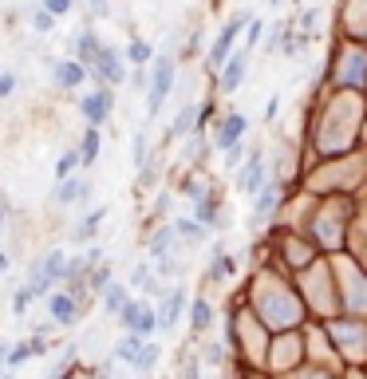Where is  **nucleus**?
Here are the masks:
<instances>
[{"label":"nucleus","mask_w":367,"mask_h":379,"mask_svg":"<svg viewBox=\"0 0 367 379\" xmlns=\"http://www.w3.org/2000/svg\"><path fill=\"white\" fill-rule=\"evenodd\" d=\"M51 24H56V16H51V12H44V8L32 12V32H36V36H48Z\"/></svg>","instance_id":"33"},{"label":"nucleus","mask_w":367,"mask_h":379,"mask_svg":"<svg viewBox=\"0 0 367 379\" xmlns=\"http://www.w3.org/2000/svg\"><path fill=\"white\" fill-rule=\"evenodd\" d=\"M166 213H170V194L162 190V194H158V201H154V218H166Z\"/></svg>","instance_id":"43"},{"label":"nucleus","mask_w":367,"mask_h":379,"mask_svg":"<svg viewBox=\"0 0 367 379\" xmlns=\"http://www.w3.org/2000/svg\"><path fill=\"white\" fill-rule=\"evenodd\" d=\"M80 111H83V119H87V127L103 130V127H107V119H111V111H115V91L99 87V91H91V95H83Z\"/></svg>","instance_id":"5"},{"label":"nucleus","mask_w":367,"mask_h":379,"mask_svg":"<svg viewBox=\"0 0 367 379\" xmlns=\"http://www.w3.org/2000/svg\"><path fill=\"white\" fill-rule=\"evenodd\" d=\"M245 40H249V48H253V44H261V32H265V20H257V16H253V20L245 24Z\"/></svg>","instance_id":"38"},{"label":"nucleus","mask_w":367,"mask_h":379,"mask_svg":"<svg viewBox=\"0 0 367 379\" xmlns=\"http://www.w3.org/2000/svg\"><path fill=\"white\" fill-rule=\"evenodd\" d=\"M75 166H80V150H63L60 159H56V182L71 178V174H75Z\"/></svg>","instance_id":"29"},{"label":"nucleus","mask_w":367,"mask_h":379,"mask_svg":"<svg viewBox=\"0 0 367 379\" xmlns=\"http://www.w3.org/2000/svg\"><path fill=\"white\" fill-rule=\"evenodd\" d=\"M28 304H32V297H28V289H20L16 297H12V312L24 320V312H28Z\"/></svg>","instance_id":"39"},{"label":"nucleus","mask_w":367,"mask_h":379,"mask_svg":"<svg viewBox=\"0 0 367 379\" xmlns=\"http://www.w3.org/2000/svg\"><path fill=\"white\" fill-rule=\"evenodd\" d=\"M182 379H198V359H194V356L182 359Z\"/></svg>","instance_id":"42"},{"label":"nucleus","mask_w":367,"mask_h":379,"mask_svg":"<svg viewBox=\"0 0 367 379\" xmlns=\"http://www.w3.org/2000/svg\"><path fill=\"white\" fill-rule=\"evenodd\" d=\"M280 194H285V190H280V182H277V178H268L265 186L253 194V218H249V221H253V225H261V221H265L268 213L280 206Z\"/></svg>","instance_id":"10"},{"label":"nucleus","mask_w":367,"mask_h":379,"mask_svg":"<svg viewBox=\"0 0 367 379\" xmlns=\"http://www.w3.org/2000/svg\"><path fill=\"white\" fill-rule=\"evenodd\" d=\"M51 285H56V280H51L48 273L40 269V261H36V265L28 269V285H24V289H28V297H32V300H36V297H48Z\"/></svg>","instance_id":"21"},{"label":"nucleus","mask_w":367,"mask_h":379,"mask_svg":"<svg viewBox=\"0 0 367 379\" xmlns=\"http://www.w3.org/2000/svg\"><path fill=\"white\" fill-rule=\"evenodd\" d=\"M245 127H249V119L241 115V111H229L225 119H218L213 123V150H229V147H237L241 142V135H245Z\"/></svg>","instance_id":"7"},{"label":"nucleus","mask_w":367,"mask_h":379,"mask_svg":"<svg viewBox=\"0 0 367 379\" xmlns=\"http://www.w3.org/2000/svg\"><path fill=\"white\" fill-rule=\"evenodd\" d=\"M245 24H249V12H233V16H229V20H225V28H221L218 36H213V44H209V51H206V71H213V75H218V71H221V63H225L229 56H233L237 32L245 28Z\"/></svg>","instance_id":"2"},{"label":"nucleus","mask_w":367,"mask_h":379,"mask_svg":"<svg viewBox=\"0 0 367 379\" xmlns=\"http://www.w3.org/2000/svg\"><path fill=\"white\" fill-rule=\"evenodd\" d=\"M135 91H147V68H135Z\"/></svg>","instance_id":"45"},{"label":"nucleus","mask_w":367,"mask_h":379,"mask_svg":"<svg viewBox=\"0 0 367 379\" xmlns=\"http://www.w3.org/2000/svg\"><path fill=\"white\" fill-rule=\"evenodd\" d=\"M4 218H8V210H4V206H0V230H4Z\"/></svg>","instance_id":"48"},{"label":"nucleus","mask_w":367,"mask_h":379,"mask_svg":"<svg viewBox=\"0 0 367 379\" xmlns=\"http://www.w3.org/2000/svg\"><path fill=\"white\" fill-rule=\"evenodd\" d=\"M158 356H162V348H158V344H147V340H142V352H139V364H135V368H139V371L158 368Z\"/></svg>","instance_id":"31"},{"label":"nucleus","mask_w":367,"mask_h":379,"mask_svg":"<svg viewBox=\"0 0 367 379\" xmlns=\"http://www.w3.org/2000/svg\"><path fill=\"white\" fill-rule=\"evenodd\" d=\"M139 352H142V336L127 332V336H123L119 344H115V352H111V356L119 359V364H130V368H135V364H139Z\"/></svg>","instance_id":"20"},{"label":"nucleus","mask_w":367,"mask_h":379,"mask_svg":"<svg viewBox=\"0 0 367 379\" xmlns=\"http://www.w3.org/2000/svg\"><path fill=\"white\" fill-rule=\"evenodd\" d=\"M127 300H130L127 297V285H115V280H111L107 289H103V309H107V316H119Z\"/></svg>","instance_id":"23"},{"label":"nucleus","mask_w":367,"mask_h":379,"mask_svg":"<svg viewBox=\"0 0 367 379\" xmlns=\"http://www.w3.org/2000/svg\"><path fill=\"white\" fill-rule=\"evenodd\" d=\"M229 273H233V261L225 257V253H213V261H209V280H218V277H229Z\"/></svg>","instance_id":"32"},{"label":"nucleus","mask_w":367,"mask_h":379,"mask_svg":"<svg viewBox=\"0 0 367 379\" xmlns=\"http://www.w3.org/2000/svg\"><path fill=\"white\" fill-rule=\"evenodd\" d=\"M194 127H198V103L189 99V103H182V107H178V115H174V127L166 130V142L194 135Z\"/></svg>","instance_id":"15"},{"label":"nucleus","mask_w":367,"mask_h":379,"mask_svg":"<svg viewBox=\"0 0 367 379\" xmlns=\"http://www.w3.org/2000/svg\"><path fill=\"white\" fill-rule=\"evenodd\" d=\"M71 51H75V60H80L83 68H91L95 51H99V36H95L91 28H80L75 32V40H71Z\"/></svg>","instance_id":"16"},{"label":"nucleus","mask_w":367,"mask_h":379,"mask_svg":"<svg viewBox=\"0 0 367 379\" xmlns=\"http://www.w3.org/2000/svg\"><path fill=\"white\" fill-rule=\"evenodd\" d=\"M174 233H178V241H189V245H201L209 237V230L198 218H174Z\"/></svg>","instance_id":"19"},{"label":"nucleus","mask_w":367,"mask_h":379,"mask_svg":"<svg viewBox=\"0 0 367 379\" xmlns=\"http://www.w3.org/2000/svg\"><path fill=\"white\" fill-rule=\"evenodd\" d=\"M174 80H178V63H174L170 51H162L158 63H154V71L147 75V119H154V115L166 107L170 91H174Z\"/></svg>","instance_id":"1"},{"label":"nucleus","mask_w":367,"mask_h":379,"mask_svg":"<svg viewBox=\"0 0 367 379\" xmlns=\"http://www.w3.org/2000/svg\"><path fill=\"white\" fill-rule=\"evenodd\" d=\"M150 159H154L150 154V135H147V127H139L135 130V142H130V162H135V170H142Z\"/></svg>","instance_id":"22"},{"label":"nucleus","mask_w":367,"mask_h":379,"mask_svg":"<svg viewBox=\"0 0 367 379\" xmlns=\"http://www.w3.org/2000/svg\"><path fill=\"white\" fill-rule=\"evenodd\" d=\"M0 273H8V253L0 249Z\"/></svg>","instance_id":"47"},{"label":"nucleus","mask_w":367,"mask_h":379,"mask_svg":"<svg viewBox=\"0 0 367 379\" xmlns=\"http://www.w3.org/2000/svg\"><path fill=\"white\" fill-rule=\"evenodd\" d=\"M40 269L48 273L51 280H63V269H68V253H63V249H48V253L40 257Z\"/></svg>","instance_id":"25"},{"label":"nucleus","mask_w":367,"mask_h":379,"mask_svg":"<svg viewBox=\"0 0 367 379\" xmlns=\"http://www.w3.org/2000/svg\"><path fill=\"white\" fill-rule=\"evenodd\" d=\"M8 352H12V344H8V340H0V368L8 364Z\"/></svg>","instance_id":"46"},{"label":"nucleus","mask_w":367,"mask_h":379,"mask_svg":"<svg viewBox=\"0 0 367 379\" xmlns=\"http://www.w3.org/2000/svg\"><path fill=\"white\" fill-rule=\"evenodd\" d=\"M99 147H103V135L99 127H87L83 130V139H80V166H95V159H99Z\"/></svg>","instance_id":"18"},{"label":"nucleus","mask_w":367,"mask_h":379,"mask_svg":"<svg viewBox=\"0 0 367 379\" xmlns=\"http://www.w3.org/2000/svg\"><path fill=\"white\" fill-rule=\"evenodd\" d=\"M40 8L51 12V16H68V12L75 8V0H40Z\"/></svg>","instance_id":"37"},{"label":"nucleus","mask_w":367,"mask_h":379,"mask_svg":"<svg viewBox=\"0 0 367 379\" xmlns=\"http://www.w3.org/2000/svg\"><path fill=\"white\" fill-rule=\"evenodd\" d=\"M83 261H87V269H95V265L103 261V245H87V257Z\"/></svg>","instance_id":"44"},{"label":"nucleus","mask_w":367,"mask_h":379,"mask_svg":"<svg viewBox=\"0 0 367 379\" xmlns=\"http://www.w3.org/2000/svg\"><path fill=\"white\" fill-rule=\"evenodd\" d=\"M87 8L95 12L99 20H107V16H111V0H87Z\"/></svg>","instance_id":"40"},{"label":"nucleus","mask_w":367,"mask_h":379,"mask_svg":"<svg viewBox=\"0 0 367 379\" xmlns=\"http://www.w3.org/2000/svg\"><path fill=\"white\" fill-rule=\"evenodd\" d=\"M16 71H0V103L4 99H12V95H16Z\"/></svg>","instance_id":"36"},{"label":"nucleus","mask_w":367,"mask_h":379,"mask_svg":"<svg viewBox=\"0 0 367 379\" xmlns=\"http://www.w3.org/2000/svg\"><path fill=\"white\" fill-rule=\"evenodd\" d=\"M87 198H91V182L87 178H75V174H71V178H63L60 190L51 194V201H56V206H80V201H87Z\"/></svg>","instance_id":"12"},{"label":"nucleus","mask_w":367,"mask_h":379,"mask_svg":"<svg viewBox=\"0 0 367 379\" xmlns=\"http://www.w3.org/2000/svg\"><path fill=\"white\" fill-rule=\"evenodd\" d=\"M32 356H48V344H44V336H28L24 344H16V348L8 352V364H4V368H20L24 359H32Z\"/></svg>","instance_id":"17"},{"label":"nucleus","mask_w":367,"mask_h":379,"mask_svg":"<svg viewBox=\"0 0 367 379\" xmlns=\"http://www.w3.org/2000/svg\"><path fill=\"white\" fill-rule=\"evenodd\" d=\"M280 4H285V0H268V8H280Z\"/></svg>","instance_id":"49"},{"label":"nucleus","mask_w":367,"mask_h":379,"mask_svg":"<svg viewBox=\"0 0 367 379\" xmlns=\"http://www.w3.org/2000/svg\"><path fill=\"white\" fill-rule=\"evenodd\" d=\"M48 68H51V75H56V83L68 87V91H75L83 80H87V68H83L80 60H48Z\"/></svg>","instance_id":"13"},{"label":"nucleus","mask_w":367,"mask_h":379,"mask_svg":"<svg viewBox=\"0 0 367 379\" xmlns=\"http://www.w3.org/2000/svg\"><path fill=\"white\" fill-rule=\"evenodd\" d=\"M91 75L103 83V87H119L123 80H127V63H123V51L111 48V44H99V51H95V60H91Z\"/></svg>","instance_id":"3"},{"label":"nucleus","mask_w":367,"mask_h":379,"mask_svg":"<svg viewBox=\"0 0 367 379\" xmlns=\"http://www.w3.org/2000/svg\"><path fill=\"white\" fill-rule=\"evenodd\" d=\"M174 245H178V233H174V221H166V225H158V230L150 233L147 253L154 261H166V257H174Z\"/></svg>","instance_id":"14"},{"label":"nucleus","mask_w":367,"mask_h":379,"mask_svg":"<svg viewBox=\"0 0 367 379\" xmlns=\"http://www.w3.org/2000/svg\"><path fill=\"white\" fill-rule=\"evenodd\" d=\"M111 273H115V269H111L107 261H99V265L91 269V277H87V289H91V292H103V289L111 285Z\"/></svg>","instance_id":"30"},{"label":"nucleus","mask_w":367,"mask_h":379,"mask_svg":"<svg viewBox=\"0 0 367 379\" xmlns=\"http://www.w3.org/2000/svg\"><path fill=\"white\" fill-rule=\"evenodd\" d=\"M103 218H107V206H95V210L87 213V218L80 221V230H75V241H91L95 233H99V225H103Z\"/></svg>","instance_id":"24"},{"label":"nucleus","mask_w":367,"mask_h":379,"mask_svg":"<svg viewBox=\"0 0 367 379\" xmlns=\"http://www.w3.org/2000/svg\"><path fill=\"white\" fill-rule=\"evenodd\" d=\"M48 316H51V324L71 328L80 320V300L71 297V292H48Z\"/></svg>","instance_id":"9"},{"label":"nucleus","mask_w":367,"mask_h":379,"mask_svg":"<svg viewBox=\"0 0 367 379\" xmlns=\"http://www.w3.org/2000/svg\"><path fill=\"white\" fill-rule=\"evenodd\" d=\"M130 285H135V289H142V292H158V297L166 292V289L158 285V277L150 273V265H139V269L130 273Z\"/></svg>","instance_id":"28"},{"label":"nucleus","mask_w":367,"mask_h":379,"mask_svg":"<svg viewBox=\"0 0 367 379\" xmlns=\"http://www.w3.org/2000/svg\"><path fill=\"white\" fill-rule=\"evenodd\" d=\"M119 320H123V328L135 332V336H142V340H147L150 332H158V316H154V309H150L147 300H127L123 312H119Z\"/></svg>","instance_id":"4"},{"label":"nucleus","mask_w":367,"mask_h":379,"mask_svg":"<svg viewBox=\"0 0 367 379\" xmlns=\"http://www.w3.org/2000/svg\"><path fill=\"white\" fill-rule=\"evenodd\" d=\"M209 324H213V309H209V300H194V304H189V328L194 332H206Z\"/></svg>","instance_id":"26"},{"label":"nucleus","mask_w":367,"mask_h":379,"mask_svg":"<svg viewBox=\"0 0 367 379\" xmlns=\"http://www.w3.org/2000/svg\"><path fill=\"white\" fill-rule=\"evenodd\" d=\"M245 75H249V56H245V51H233V56L221 63V71H218V91H221V95H233V91L245 83Z\"/></svg>","instance_id":"8"},{"label":"nucleus","mask_w":367,"mask_h":379,"mask_svg":"<svg viewBox=\"0 0 367 379\" xmlns=\"http://www.w3.org/2000/svg\"><path fill=\"white\" fill-rule=\"evenodd\" d=\"M150 60H154V48H150L147 40H139V36H135V40L127 44V63H130V68H147Z\"/></svg>","instance_id":"27"},{"label":"nucleus","mask_w":367,"mask_h":379,"mask_svg":"<svg viewBox=\"0 0 367 379\" xmlns=\"http://www.w3.org/2000/svg\"><path fill=\"white\" fill-rule=\"evenodd\" d=\"M0 379H12V371H0Z\"/></svg>","instance_id":"50"},{"label":"nucleus","mask_w":367,"mask_h":379,"mask_svg":"<svg viewBox=\"0 0 367 379\" xmlns=\"http://www.w3.org/2000/svg\"><path fill=\"white\" fill-rule=\"evenodd\" d=\"M265 182H268V162H265V150H253V154H249V159L237 166V190L253 198V194H257V190L265 186Z\"/></svg>","instance_id":"6"},{"label":"nucleus","mask_w":367,"mask_h":379,"mask_svg":"<svg viewBox=\"0 0 367 379\" xmlns=\"http://www.w3.org/2000/svg\"><path fill=\"white\" fill-rule=\"evenodd\" d=\"M316 24H320V12L316 8L300 12V36H304V40H308V36H316Z\"/></svg>","instance_id":"34"},{"label":"nucleus","mask_w":367,"mask_h":379,"mask_svg":"<svg viewBox=\"0 0 367 379\" xmlns=\"http://www.w3.org/2000/svg\"><path fill=\"white\" fill-rule=\"evenodd\" d=\"M241 162H245V150H241V142H237V147H229V150H221V166H225V170H237Z\"/></svg>","instance_id":"35"},{"label":"nucleus","mask_w":367,"mask_h":379,"mask_svg":"<svg viewBox=\"0 0 367 379\" xmlns=\"http://www.w3.org/2000/svg\"><path fill=\"white\" fill-rule=\"evenodd\" d=\"M182 309H186V292H182V289H166V292H162V309L154 312V316H158V332L174 328L178 316H182Z\"/></svg>","instance_id":"11"},{"label":"nucleus","mask_w":367,"mask_h":379,"mask_svg":"<svg viewBox=\"0 0 367 379\" xmlns=\"http://www.w3.org/2000/svg\"><path fill=\"white\" fill-rule=\"evenodd\" d=\"M225 359V348L221 344H206V364H221Z\"/></svg>","instance_id":"41"}]
</instances>
